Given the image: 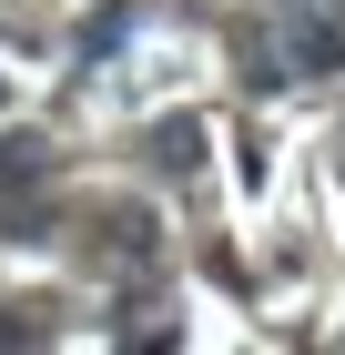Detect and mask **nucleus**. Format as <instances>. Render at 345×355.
<instances>
[{"instance_id":"nucleus-1","label":"nucleus","mask_w":345,"mask_h":355,"mask_svg":"<svg viewBox=\"0 0 345 355\" xmlns=\"http://www.w3.org/2000/svg\"><path fill=\"white\" fill-rule=\"evenodd\" d=\"M274 31H285V61H294V71H335V61H345V10H335V0H274Z\"/></svg>"},{"instance_id":"nucleus-2","label":"nucleus","mask_w":345,"mask_h":355,"mask_svg":"<svg viewBox=\"0 0 345 355\" xmlns=\"http://www.w3.org/2000/svg\"><path fill=\"white\" fill-rule=\"evenodd\" d=\"M153 163L173 173V183H193V173H203V122H193V112H173V122H153Z\"/></svg>"},{"instance_id":"nucleus-3","label":"nucleus","mask_w":345,"mask_h":355,"mask_svg":"<svg viewBox=\"0 0 345 355\" xmlns=\"http://www.w3.org/2000/svg\"><path fill=\"white\" fill-rule=\"evenodd\" d=\"M41 173H51V142L41 132H0V193H31Z\"/></svg>"}]
</instances>
